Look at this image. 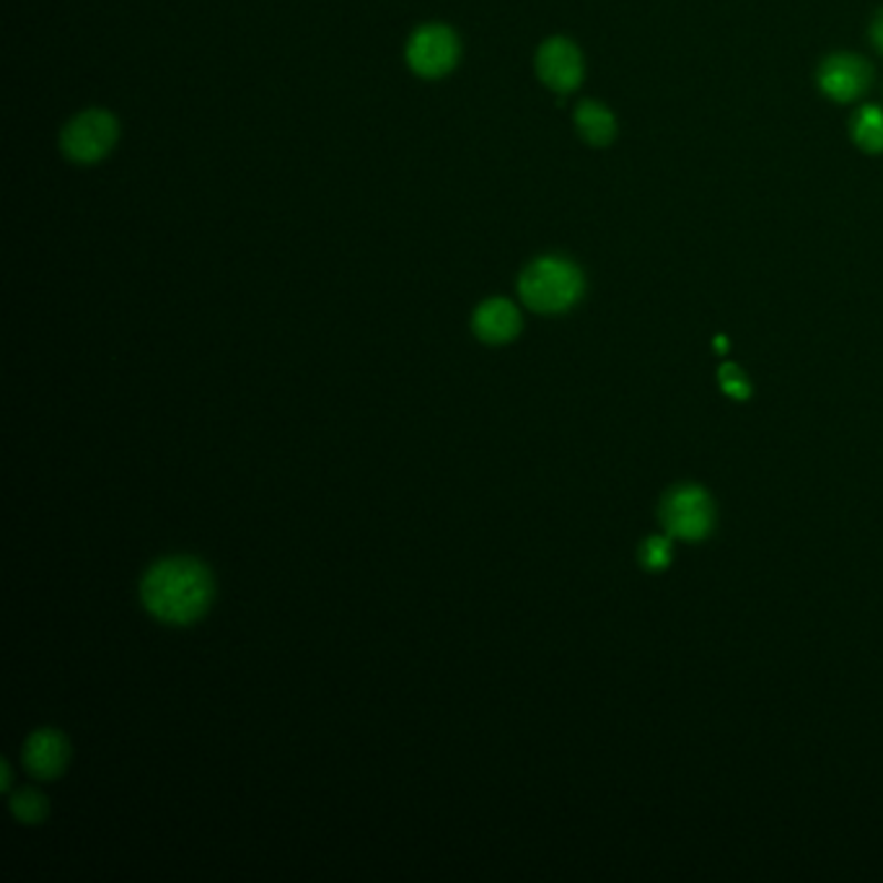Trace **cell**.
I'll return each instance as SVG.
<instances>
[{"instance_id": "cell-8", "label": "cell", "mask_w": 883, "mask_h": 883, "mask_svg": "<svg viewBox=\"0 0 883 883\" xmlns=\"http://www.w3.org/2000/svg\"><path fill=\"white\" fill-rule=\"evenodd\" d=\"M68 759H71V747H68L65 736L52 731V728L34 731L24 743L27 770L40 780L58 778L68 767Z\"/></svg>"}, {"instance_id": "cell-9", "label": "cell", "mask_w": 883, "mask_h": 883, "mask_svg": "<svg viewBox=\"0 0 883 883\" xmlns=\"http://www.w3.org/2000/svg\"><path fill=\"white\" fill-rule=\"evenodd\" d=\"M472 329L487 345L511 342L521 332V314L509 298H490L474 311Z\"/></svg>"}, {"instance_id": "cell-1", "label": "cell", "mask_w": 883, "mask_h": 883, "mask_svg": "<svg viewBox=\"0 0 883 883\" xmlns=\"http://www.w3.org/2000/svg\"><path fill=\"white\" fill-rule=\"evenodd\" d=\"M141 598L153 617L168 625H189L213 602V575L195 557H166L148 567Z\"/></svg>"}, {"instance_id": "cell-7", "label": "cell", "mask_w": 883, "mask_h": 883, "mask_svg": "<svg viewBox=\"0 0 883 883\" xmlns=\"http://www.w3.org/2000/svg\"><path fill=\"white\" fill-rule=\"evenodd\" d=\"M873 81L871 65L855 55H832L819 68V89L832 102H855L867 91Z\"/></svg>"}, {"instance_id": "cell-12", "label": "cell", "mask_w": 883, "mask_h": 883, "mask_svg": "<svg viewBox=\"0 0 883 883\" xmlns=\"http://www.w3.org/2000/svg\"><path fill=\"white\" fill-rule=\"evenodd\" d=\"M11 811L13 817H17L21 824H42L44 819H48V798L37 793V790L27 788V790H19V793L11 795Z\"/></svg>"}, {"instance_id": "cell-16", "label": "cell", "mask_w": 883, "mask_h": 883, "mask_svg": "<svg viewBox=\"0 0 883 883\" xmlns=\"http://www.w3.org/2000/svg\"><path fill=\"white\" fill-rule=\"evenodd\" d=\"M11 782H13V772H11V764L9 762H3V782H0V788L6 790V793H9L11 790Z\"/></svg>"}, {"instance_id": "cell-10", "label": "cell", "mask_w": 883, "mask_h": 883, "mask_svg": "<svg viewBox=\"0 0 883 883\" xmlns=\"http://www.w3.org/2000/svg\"><path fill=\"white\" fill-rule=\"evenodd\" d=\"M575 127H578L583 141L588 145H596V148L609 145L614 135H617V120L598 102L578 104V110H575Z\"/></svg>"}, {"instance_id": "cell-2", "label": "cell", "mask_w": 883, "mask_h": 883, "mask_svg": "<svg viewBox=\"0 0 883 883\" xmlns=\"http://www.w3.org/2000/svg\"><path fill=\"white\" fill-rule=\"evenodd\" d=\"M583 273L571 259L540 257L521 273L518 294L528 309L540 314H563L581 301Z\"/></svg>"}, {"instance_id": "cell-4", "label": "cell", "mask_w": 883, "mask_h": 883, "mask_svg": "<svg viewBox=\"0 0 883 883\" xmlns=\"http://www.w3.org/2000/svg\"><path fill=\"white\" fill-rule=\"evenodd\" d=\"M407 65L420 79H443L454 71L462 55V44L454 29L446 24H425L407 42Z\"/></svg>"}, {"instance_id": "cell-13", "label": "cell", "mask_w": 883, "mask_h": 883, "mask_svg": "<svg viewBox=\"0 0 883 883\" xmlns=\"http://www.w3.org/2000/svg\"><path fill=\"white\" fill-rule=\"evenodd\" d=\"M640 563L648 571H664L671 563V544L660 536H650L648 542L640 547Z\"/></svg>"}, {"instance_id": "cell-14", "label": "cell", "mask_w": 883, "mask_h": 883, "mask_svg": "<svg viewBox=\"0 0 883 883\" xmlns=\"http://www.w3.org/2000/svg\"><path fill=\"white\" fill-rule=\"evenodd\" d=\"M718 379H720V387L726 389V394H731L736 399H747L749 397V391H751L749 381L743 379V373L736 366L728 363V366L720 368Z\"/></svg>"}, {"instance_id": "cell-3", "label": "cell", "mask_w": 883, "mask_h": 883, "mask_svg": "<svg viewBox=\"0 0 883 883\" xmlns=\"http://www.w3.org/2000/svg\"><path fill=\"white\" fill-rule=\"evenodd\" d=\"M120 137V125L112 112L106 110H83L63 127L60 148L73 164H96L110 156L114 143Z\"/></svg>"}, {"instance_id": "cell-6", "label": "cell", "mask_w": 883, "mask_h": 883, "mask_svg": "<svg viewBox=\"0 0 883 883\" xmlns=\"http://www.w3.org/2000/svg\"><path fill=\"white\" fill-rule=\"evenodd\" d=\"M536 73L557 94H571L583 81V55L571 40L552 37L536 52Z\"/></svg>"}, {"instance_id": "cell-11", "label": "cell", "mask_w": 883, "mask_h": 883, "mask_svg": "<svg viewBox=\"0 0 883 883\" xmlns=\"http://www.w3.org/2000/svg\"><path fill=\"white\" fill-rule=\"evenodd\" d=\"M852 141L865 153L883 151V112L879 106H863L852 120Z\"/></svg>"}, {"instance_id": "cell-5", "label": "cell", "mask_w": 883, "mask_h": 883, "mask_svg": "<svg viewBox=\"0 0 883 883\" xmlns=\"http://www.w3.org/2000/svg\"><path fill=\"white\" fill-rule=\"evenodd\" d=\"M660 521L669 528L671 536L695 542L710 534L716 511L705 490L700 487H679L669 493L660 505Z\"/></svg>"}, {"instance_id": "cell-15", "label": "cell", "mask_w": 883, "mask_h": 883, "mask_svg": "<svg viewBox=\"0 0 883 883\" xmlns=\"http://www.w3.org/2000/svg\"><path fill=\"white\" fill-rule=\"evenodd\" d=\"M871 37H873L875 50H879L881 55H883V11H881L879 17H875V21H873V27H871Z\"/></svg>"}]
</instances>
